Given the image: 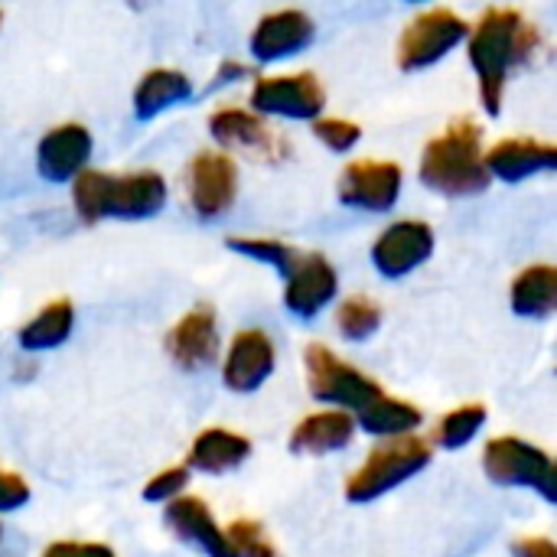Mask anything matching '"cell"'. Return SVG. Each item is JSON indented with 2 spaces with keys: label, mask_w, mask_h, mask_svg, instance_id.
Returning <instances> with one entry per match:
<instances>
[{
  "label": "cell",
  "mask_w": 557,
  "mask_h": 557,
  "mask_svg": "<svg viewBox=\"0 0 557 557\" xmlns=\"http://www.w3.org/2000/svg\"><path fill=\"white\" fill-rule=\"evenodd\" d=\"M467 55L476 72V88L486 114L503 111L506 85L516 69L542 49V33L516 7H490L467 33Z\"/></svg>",
  "instance_id": "obj_1"
},
{
  "label": "cell",
  "mask_w": 557,
  "mask_h": 557,
  "mask_svg": "<svg viewBox=\"0 0 557 557\" xmlns=\"http://www.w3.org/2000/svg\"><path fill=\"white\" fill-rule=\"evenodd\" d=\"M166 180L157 170H82L72 180V206L85 225H98L104 219H153L166 206Z\"/></svg>",
  "instance_id": "obj_2"
},
{
  "label": "cell",
  "mask_w": 557,
  "mask_h": 557,
  "mask_svg": "<svg viewBox=\"0 0 557 557\" xmlns=\"http://www.w3.org/2000/svg\"><path fill=\"white\" fill-rule=\"evenodd\" d=\"M418 176L428 189L447 199H467L490 186V170L483 160V131L473 117H457L444 134L431 137L421 150Z\"/></svg>",
  "instance_id": "obj_3"
},
{
  "label": "cell",
  "mask_w": 557,
  "mask_h": 557,
  "mask_svg": "<svg viewBox=\"0 0 557 557\" xmlns=\"http://www.w3.org/2000/svg\"><path fill=\"white\" fill-rule=\"evenodd\" d=\"M431 454H434L431 444L421 441V437H414V434L388 437L346 480V499L356 503V506L382 499L385 493H392L401 483H408L411 476H418L431 463Z\"/></svg>",
  "instance_id": "obj_4"
},
{
  "label": "cell",
  "mask_w": 557,
  "mask_h": 557,
  "mask_svg": "<svg viewBox=\"0 0 557 557\" xmlns=\"http://www.w3.org/2000/svg\"><path fill=\"white\" fill-rule=\"evenodd\" d=\"M304 362H307L310 395L323 405H339V411H349L352 418L369 411L385 395V388L375 379H369L356 366L343 362L333 349H326L320 343L307 346Z\"/></svg>",
  "instance_id": "obj_5"
},
{
  "label": "cell",
  "mask_w": 557,
  "mask_h": 557,
  "mask_svg": "<svg viewBox=\"0 0 557 557\" xmlns=\"http://www.w3.org/2000/svg\"><path fill=\"white\" fill-rule=\"evenodd\" d=\"M483 470L499 486H522L535 490L545 503L557 499L555 460L519 437H493L483 450Z\"/></svg>",
  "instance_id": "obj_6"
},
{
  "label": "cell",
  "mask_w": 557,
  "mask_h": 557,
  "mask_svg": "<svg viewBox=\"0 0 557 557\" xmlns=\"http://www.w3.org/2000/svg\"><path fill=\"white\" fill-rule=\"evenodd\" d=\"M470 33V23L447 10V7H434V10H424L418 13L405 33L398 36V69L401 72H418V69H428L434 62H441L447 52H454Z\"/></svg>",
  "instance_id": "obj_7"
},
{
  "label": "cell",
  "mask_w": 557,
  "mask_h": 557,
  "mask_svg": "<svg viewBox=\"0 0 557 557\" xmlns=\"http://www.w3.org/2000/svg\"><path fill=\"white\" fill-rule=\"evenodd\" d=\"M251 111L290 117V121H313L326 108V88L313 72L297 75H258L251 85Z\"/></svg>",
  "instance_id": "obj_8"
},
{
  "label": "cell",
  "mask_w": 557,
  "mask_h": 557,
  "mask_svg": "<svg viewBox=\"0 0 557 557\" xmlns=\"http://www.w3.org/2000/svg\"><path fill=\"white\" fill-rule=\"evenodd\" d=\"M186 199L199 219L225 215L238 199V163L225 150H202L186 166Z\"/></svg>",
  "instance_id": "obj_9"
},
{
  "label": "cell",
  "mask_w": 557,
  "mask_h": 557,
  "mask_svg": "<svg viewBox=\"0 0 557 557\" xmlns=\"http://www.w3.org/2000/svg\"><path fill=\"white\" fill-rule=\"evenodd\" d=\"M405 170L395 160H352L336 180V196L349 209L388 212L401 196Z\"/></svg>",
  "instance_id": "obj_10"
},
{
  "label": "cell",
  "mask_w": 557,
  "mask_h": 557,
  "mask_svg": "<svg viewBox=\"0 0 557 557\" xmlns=\"http://www.w3.org/2000/svg\"><path fill=\"white\" fill-rule=\"evenodd\" d=\"M434 255V228L421 219H401L388 225L372 245V264L382 277L398 281L418 271Z\"/></svg>",
  "instance_id": "obj_11"
},
{
  "label": "cell",
  "mask_w": 557,
  "mask_h": 557,
  "mask_svg": "<svg viewBox=\"0 0 557 557\" xmlns=\"http://www.w3.org/2000/svg\"><path fill=\"white\" fill-rule=\"evenodd\" d=\"M336 268L317 251H300L297 264L284 274V307L300 320H313L336 297Z\"/></svg>",
  "instance_id": "obj_12"
},
{
  "label": "cell",
  "mask_w": 557,
  "mask_h": 557,
  "mask_svg": "<svg viewBox=\"0 0 557 557\" xmlns=\"http://www.w3.org/2000/svg\"><path fill=\"white\" fill-rule=\"evenodd\" d=\"M219 349H222L219 320H215V310L209 304L186 310L176 320V326L166 333V352L186 372H202V369L215 366Z\"/></svg>",
  "instance_id": "obj_13"
},
{
  "label": "cell",
  "mask_w": 557,
  "mask_h": 557,
  "mask_svg": "<svg viewBox=\"0 0 557 557\" xmlns=\"http://www.w3.org/2000/svg\"><path fill=\"white\" fill-rule=\"evenodd\" d=\"M317 36V23L304 10H274L251 29L248 52L255 62H281L304 52Z\"/></svg>",
  "instance_id": "obj_14"
},
{
  "label": "cell",
  "mask_w": 557,
  "mask_h": 557,
  "mask_svg": "<svg viewBox=\"0 0 557 557\" xmlns=\"http://www.w3.org/2000/svg\"><path fill=\"white\" fill-rule=\"evenodd\" d=\"M91 147L95 140L85 124H55L36 144V170L46 183H69L85 170Z\"/></svg>",
  "instance_id": "obj_15"
},
{
  "label": "cell",
  "mask_w": 557,
  "mask_h": 557,
  "mask_svg": "<svg viewBox=\"0 0 557 557\" xmlns=\"http://www.w3.org/2000/svg\"><path fill=\"white\" fill-rule=\"evenodd\" d=\"M274 366H277V349H274L271 336L264 330H242V333H235V339L225 352L222 382L232 392L248 395V392H258L271 379Z\"/></svg>",
  "instance_id": "obj_16"
},
{
  "label": "cell",
  "mask_w": 557,
  "mask_h": 557,
  "mask_svg": "<svg viewBox=\"0 0 557 557\" xmlns=\"http://www.w3.org/2000/svg\"><path fill=\"white\" fill-rule=\"evenodd\" d=\"M163 522L170 525V532L180 542L196 545L199 552H206L209 557H238L228 532L215 525L212 509L199 496H176V499H170L166 509H163Z\"/></svg>",
  "instance_id": "obj_17"
},
{
  "label": "cell",
  "mask_w": 557,
  "mask_h": 557,
  "mask_svg": "<svg viewBox=\"0 0 557 557\" xmlns=\"http://www.w3.org/2000/svg\"><path fill=\"white\" fill-rule=\"evenodd\" d=\"M209 134L222 147H242L261 157H281L287 150L281 134L264 121V114L248 108H215L209 114Z\"/></svg>",
  "instance_id": "obj_18"
},
{
  "label": "cell",
  "mask_w": 557,
  "mask_h": 557,
  "mask_svg": "<svg viewBox=\"0 0 557 557\" xmlns=\"http://www.w3.org/2000/svg\"><path fill=\"white\" fill-rule=\"evenodd\" d=\"M486 170L490 176L503 183H522L539 173H552L557 166V147L539 137H506L493 144L486 153Z\"/></svg>",
  "instance_id": "obj_19"
},
{
  "label": "cell",
  "mask_w": 557,
  "mask_h": 557,
  "mask_svg": "<svg viewBox=\"0 0 557 557\" xmlns=\"http://www.w3.org/2000/svg\"><path fill=\"white\" fill-rule=\"evenodd\" d=\"M356 437V418L349 411H317L307 414L294 431L287 447L294 454H307V457H326L336 450H346Z\"/></svg>",
  "instance_id": "obj_20"
},
{
  "label": "cell",
  "mask_w": 557,
  "mask_h": 557,
  "mask_svg": "<svg viewBox=\"0 0 557 557\" xmlns=\"http://www.w3.org/2000/svg\"><path fill=\"white\" fill-rule=\"evenodd\" d=\"M189 95H193V78L186 72L166 69V65L150 69L134 85V117L137 121H153L157 114L176 108Z\"/></svg>",
  "instance_id": "obj_21"
},
{
  "label": "cell",
  "mask_w": 557,
  "mask_h": 557,
  "mask_svg": "<svg viewBox=\"0 0 557 557\" xmlns=\"http://www.w3.org/2000/svg\"><path fill=\"white\" fill-rule=\"evenodd\" d=\"M251 457V441L225 431V428H209L202 431L189 454H186V470H199V473H228L235 467H242Z\"/></svg>",
  "instance_id": "obj_22"
},
{
  "label": "cell",
  "mask_w": 557,
  "mask_h": 557,
  "mask_svg": "<svg viewBox=\"0 0 557 557\" xmlns=\"http://www.w3.org/2000/svg\"><path fill=\"white\" fill-rule=\"evenodd\" d=\"M509 304L519 317L529 320H545L557 307V268L552 264H529L525 271L516 274Z\"/></svg>",
  "instance_id": "obj_23"
},
{
  "label": "cell",
  "mask_w": 557,
  "mask_h": 557,
  "mask_svg": "<svg viewBox=\"0 0 557 557\" xmlns=\"http://www.w3.org/2000/svg\"><path fill=\"white\" fill-rule=\"evenodd\" d=\"M72 326H75V307H72V300L59 297V300L46 304L36 317H29L20 326L16 339L26 352H46V349L62 346L72 336Z\"/></svg>",
  "instance_id": "obj_24"
},
{
  "label": "cell",
  "mask_w": 557,
  "mask_h": 557,
  "mask_svg": "<svg viewBox=\"0 0 557 557\" xmlns=\"http://www.w3.org/2000/svg\"><path fill=\"white\" fill-rule=\"evenodd\" d=\"M356 428L369 431L372 437H401L421 428V411L401 398L382 395L369 411L356 418Z\"/></svg>",
  "instance_id": "obj_25"
},
{
  "label": "cell",
  "mask_w": 557,
  "mask_h": 557,
  "mask_svg": "<svg viewBox=\"0 0 557 557\" xmlns=\"http://www.w3.org/2000/svg\"><path fill=\"white\" fill-rule=\"evenodd\" d=\"M336 326H339L343 339L362 343V339H369L372 333H379V326H382V307H379L375 300L356 294V297H349V300L339 304V310H336Z\"/></svg>",
  "instance_id": "obj_26"
},
{
  "label": "cell",
  "mask_w": 557,
  "mask_h": 557,
  "mask_svg": "<svg viewBox=\"0 0 557 557\" xmlns=\"http://www.w3.org/2000/svg\"><path fill=\"white\" fill-rule=\"evenodd\" d=\"M483 424H486V405H463L441 418V424L434 428V441L444 450H460L480 434Z\"/></svg>",
  "instance_id": "obj_27"
},
{
  "label": "cell",
  "mask_w": 557,
  "mask_h": 557,
  "mask_svg": "<svg viewBox=\"0 0 557 557\" xmlns=\"http://www.w3.org/2000/svg\"><path fill=\"white\" fill-rule=\"evenodd\" d=\"M235 255H245V258H251V261H258V264H271L274 271H281V274H287L294 264H297V258H300V248H294V245H287V242H281V238H228L225 242Z\"/></svg>",
  "instance_id": "obj_28"
},
{
  "label": "cell",
  "mask_w": 557,
  "mask_h": 557,
  "mask_svg": "<svg viewBox=\"0 0 557 557\" xmlns=\"http://www.w3.org/2000/svg\"><path fill=\"white\" fill-rule=\"evenodd\" d=\"M313 137L333 153H349L362 140V127L346 117H313Z\"/></svg>",
  "instance_id": "obj_29"
},
{
  "label": "cell",
  "mask_w": 557,
  "mask_h": 557,
  "mask_svg": "<svg viewBox=\"0 0 557 557\" xmlns=\"http://www.w3.org/2000/svg\"><path fill=\"white\" fill-rule=\"evenodd\" d=\"M225 532H228L238 557H281L277 548H274V542L264 535V529L258 522H251V519H238Z\"/></svg>",
  "instance_id": "obj_30"
},
{
  "label": "cell",
  "mask_w": 557,
  "mask_h": 557,
  "mask_svg": "<svg viewBox=\"0 0 557 557\" xmlns=\"http://www.w3.org/2000/svg\"><path fill=\"white\" fill-rule=\"evenodd\" d=\"M189 483V470L186 467H170V470H160L157 476H150V483L144 486V499L147 503H160L166 506L170 499H176Z\"/></svg>",
  "instance_id": "obj_31"
},
{
  "label": "cell",
  "mask_w": 557,
  "mask_h": 557,
  "mask_svg": "<svg viewBox=\"0 0 557 557\" xmlns=\"http://www.w3.org/2000/svg\"><path fill=\"white\" fill-rule=\"evenodd\" d=\"M29 503V486L16 473L0 470V512H16Z\"/></svg>",
  "instance_id": "obj_32"
},
{
  "label": "cell",
  "mask_w": 557,
  "mask_h": 557,
  "mask_svg": "<svg viewBox=\"0 0 557 557\" xmlns=\"http://www.w3.org/2000/svg\"><path fill=\"white\" fill-rule=\"evenodd\" d=\"M42 557H114L108 545H95V542H55L46 548Z\"/></svg>",
  "instance_id": "obj_33"
},
{
  "label": "cell",
  "mask_w": 557,
  "mask_h": 557,
  "mask_svg": "<svg viewBox=\"0 0 557 557\" xmlns=\"http://www.w3.org/2000/svg\"><path fill=\"white\" fill-rule=\"evenodd\" d=\"M512 555L516 557H557V545L552 539H539V535H529V539H519L512 545Z\"/></svg>",
  "instance_id": "obj_34"
},
{
  "label": "cell",
  "mask_w": 557,
  "mask_h": 557,
  "mask_svg": "<svg viewBox=\"0 0 557 557\" xmlns=\"http://www.w3.org/2000/svg\"><path fill=\"white\" fill-rule=\"evenodd\" d=\"M248 75H251V65H245V62H238V59H222L219 69H215V75H212V82H209V88L232 85V82L248 78Z\"/></svg>",
  "instance_id": "obj_35"
},
{
  "label": "cell",
  "mask_w": 557,
  "mask_h": 557,
  "mask_svg": "<svg viewBox=\"0 0 557 557\" xmlns=\"http://www.w3.org/2000/svg\"><path fill=\"white\" fill-rule=\"evenodd\" d=\"M0 26H3V10H0Z\"/></svg>",
  "instance_id": "obj_36"
},
{
  "label": "cell",
  "mask_w": 557,
  "mask_h": 557,
  "mask_svg": "<svg viewBox=\"0 0 557 557\" xmlns=\"http://www.w3.org/2000/svg\"><path fill=\"white\" fill-rule=\"evenodd\" d=\"M0 539H3V529H0Z\"/></svg>",
  "instance_id": "obj_37"
},
{
  "label": "cell",
  "mask_w": 557,
  "mask_h": 557,
  "mask_svg": "<svg viewBox=\"0 0 557 557\" xmlns=\"http://www.w3.org/2000/svg\"><path fill=\"white\" fill-rule=\"evenodd\" d=\"M411 3H421V0H411Z\"/></svg>",
  "instance_id": "obj_38"
}]
</instances>
